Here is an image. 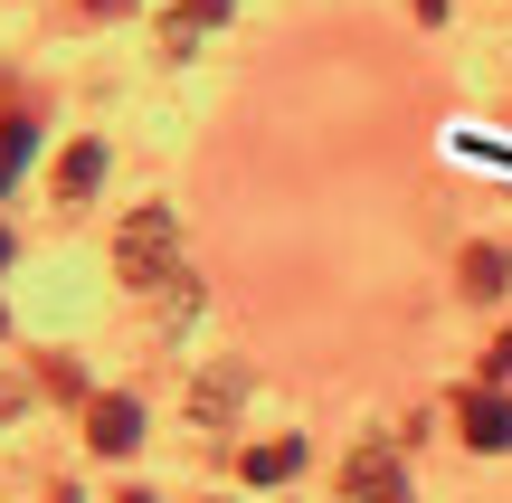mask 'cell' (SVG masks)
<instances>
[{"label": "cell", "instance_id": "9c48e42d", "mask_svg": "<svg viewBox=\"0 0 512 503\" xmlns=\"http://www.w3.org/2000/svg\"><path fill=\"white\" fill-rule=\"evenodd\" d=\"M19 152H29V124H0V181L19 171Z\"/></svg>", "mask_w": 512, "mask_h": 503}, {"label": "cell", "instance_id": "277c9868", "mask_svg": "<svg viewBox=\"0 0 512 503\" xmlns=\"http://www.w3.org/2000/svg\"><path fill=\"white\" fill-rule=\"evenodd\" d=\"M465 437H475L484 456H503V447H512V409H503V399H484V390H475V399H465Z\"/></svg>", "mask_w": 512, "mask_h": 503}, {"label": "cell", "instance_id": "5b68a950", "mask_svg": "<svg viewBox=\"0 0 512 503\" xmlns=\"http://www.w3.org/2000/svg\"><path fill=\"white\" fill-rule=\"evenodd\" d=\"M95 181H105V143H76V152H67V162H57V200H67V209H76V200H86V190H95Z\"/></svg>", "mask_w": 512, "mask_h": 503}, {"label": "cell", "instance_id": "30bf717a", "mask_svg": "<svg viewBox=\"0 0 512 503\" xmlns=\"http://www.w3.org/2000/svg\"><path fill=\"white\" fill-rule=\"evenodd\" d=\"M494 380H512V333H503V342H494Z\"/></svg>", "mask_w": 512, "mask_h": 503}, {"label": "cell", "instance_id": "6da1fadb", "mask_svg": "<svg viewBox=\"0 0 512 503\" xmlns=\"http://www.w3.org/2000/svg\"><path fill=\"white\" fill-rule=\"evenodd\" d=\"M114 276H124V285H162V276H181V219H171L162 200L133 209V219L114 228Z\"/></svg>", "mask_w": 512, "mask_h": 503}, {"label": "cell", "instance_id": "52a82bcc", "mask_svg": "<svg viewBox=\"0 0 512 503\" xmlns=\"http://www.w3.org/2000/svg\"><path fill=\"white\" fill-rule=\"evenodd\" d=\"M238 390H247V371H238V361H219V371L200 380V428H228V409H238Z\"/></svg>", "mask_w": 512, "mask_h": 503}, {"label": "cell", "instance_id": "3957f363", "mask_svg": "<svg viewBox=\"0 0 512 503\" xmlns=\"http://www.w3.org/2000/svg\"><path fill=\"white\" fill-rule=\"evenodd\" d=\"M86 437H95V456H133V447H143V409H133V399H95Z\"/></svg>", "mask_w": 512, "mask_h": 503}, {"label": "cell", "instance_id": "ba28073f", "mask_svg": "<svg viewBox=\"0 0 512 503\" xmlns=\"http://www.w3.org/2000/svg\"><path fill=\"white\" fill-rule=\"evenodd\" d=\"M512 285V257L503 247H475V257H465V295H503Z\"/></svg>", "mask_w": 512, "mask_h": 503}, {"label": "cell", "instance_id": "7a4b0ae2", "mask_svg": "<svg viewBox=\"0 0 512 503\" xmlns=\"http://www.w3.org/2000/svg\"><path fill=\"white\" fill-rule=\"evenodd\" d=\"M332 503H408V475L389 447H361L342 475H332Z\"/></svg>", "mask_w": 512, "mask_h": 503}, {"label": "cell", "instance_id": "8992f818", "mask_svg": "<svg viewBox=\"0 0 512 503\" xmlns=\"http://www.w3.org/2000/svg\"><path fill=\"white\" fill-rule=\"evenodd\" d=\"M294 466H304V437H266V447H247V485H285Z\"/></svg>", "mask_w": 512, "mask_h": 503}]
</instances>
